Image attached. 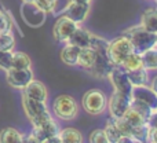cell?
<instances>
[{
    "mask_svg": "<svg viewBox=\"0 0 157 143\" xmlns=\"http://www.w3.org/2000/svg\"><path fill=\"white\" fill-rule=\"evenodd\" d=\"M32 65L30 57L22 51H13V61H11V68L15 69H28Z\"/></svg>",
    "mask_w": 157,
    "mask_h": 143,
    "instance_id": "obj_26",
    "label": "cell"
},
{
    "mask_svg": "<svg viewBox=\"0 0 157 143\" xmlns=\"http://www.w3.org/2000/svg\"><path fill=\"white\" fill-rule=\"evenodd\" d=\"M91 13V3H78V2H68L66 7L63 8L62 15H66L77 25L83 24L87 17Z\"/></svg>",
    "mask_w": 157,
    "mask_h": 143,
    "instance_id": "obj_10",
    "label": "cell"
},
{
    "mask_svg": "<svg viewBox=\"0 0 157 143\" xmlns=\"http://www.w3.org/2000/svg\"><path fill=\"white\" fill-rule=\"evenodd\" d=\"M131 98H132V99H138V100H141V102L146 103V105L150 106L153 110L157 107V95L149 88V85L134 87L132 92H131Z\"/></svg>",
    "mask_w": 157,
    "mask_h": 143,
    "instance_id": "obj_16",
    "label": "cell"
},
{
    "mask_svg": "<svg viewBox=\"0 0 157 143\" xmlns=\"http://www.w3.org/2000/svg\"><path fill=\"white\" fill-rule=\"evenodd\" d=\"M131 107H132L138 114H141L146 121H147V119L152 116L153 111H155L150 106H147L146 103L141 102V100H138V99H132V98H131Z\"/></svg>",
    "mask_w": 157,
    "mask_h": 143,
    "instance_id": "obj_29",
    "label": "cell"
},
{
    "mask_svg": "<svg viewBox=\"0 0 157 143\" xmlns=\"http://www.w3.org/2000/svg\"><path fill=\"white\" fill-rule=\"evenodd\" d=\"M15 47V37L13 32L0 33V51H13Z\"/></svg>",
    "mask_w": 157,
    "mask_h": 143,
    "instance_id": "obj_30",
    "label": "cell"
},
{
    "mask_svg": "<svg viewBox=\"0 0 157 143\" xmlns=\"http://www.w3.org/2000/svg\"><path fill=\"white\" fill-rule=\"evenodd\" d=\"M147 142L157 143V127L149 128V135H147Z\"/></svg>",
    "mask_w": 157,
    "mask_h": 143,
    "instance_id": "obj_33",
    "label": "cell"
},
{
    "mask_svg": "<svg viewBox=\"0 0 157 143\" xmlns=\"http://www.w3.org/2000/svg\"><path fill=\"white\" fill-rule=\"evenodd\" d=\"M24 4H22L21 7V15L22 18H24V21L26 22L29 26H40L41 24L44 22V15H46V13L44 11H41L39 7H36L35 4H32V3H25L22 2Z\"/></svg>",
    "mask_w": 157,
    "mask_h": 143,
    "instance_id": "obj_13",
    "label": "cell"
},
{
    "mask_svg": "<svg viewBox=\"0 0 157 143\" xmlns=\"http://www.w3.org/2000/svg\"><path fill=\"white\" fill-rule=\"evenodd\" d=\"M108 78L110 81L112 87H113L114 91H119V92H123V94H127V95H131L132 92V84H131L130 78H128V74L124 69L121 68L120 65H113L108 74Z\"/></svg>",
    "mask_w": 157,
    "mask_h": 143,
    "instance_id": "obj_8",
    "label": "cell"
},
{
    "mask_svg": "<svg viewBox=\"0 0 157 143\" xmlns=\"http://www.w3.org/2000/svg\"><path fill=\"white\" fill-rule=\"evenodd\" d=\"M123 119L125 120V122H127L128 125H130V128H134V127H139V125H144V124H147V121L144 119V117L141 116V114H138L135 110H134L132 107L130 106V109H128L127 111H125V114L123 116Z\"/></svg>",
    "mask_w": 157,
    "mask_h": 143,
    "instance_id": "obj_27",
    "label": "cell"
},
{
    "mask_svg": "<svg viewBox=\"0 0 157 143\" xmlns=\"http://www.w3.org/2000/svg\"><path fill=\"white\" fill-rule=\"evenodd\" d=\"M11 61H13V51H0V69L8 70L11 68Z\"/></svg>",
    "mask_w": 157,
    "mask_h": 143,
    "instance_id": "obj_32",
    "label": "cell"
},
{
    "mask_svg": "<svg viewBox=\"0 0 157 143\" xmlns=\"http://www.w3.org/2000/svg\"><path fill=\"white\" fill-rule=\"evenodd\" d=\"M147 124L149 127H157V111H153L152 116L147 119Z\"/></svg>",
    "mask_w": 157,
    "mask_h": 143,
    "instance_id": "obj_34",
    "label": "cell"
},
{
    "mask_svg": "<svg viewBox=\"0 0 157 143\" xmlns=\"http://www.w3.org/2000/svg\"><path fill=\"white\" fill-rule=\"evenodd\" d=\"M98 39V35L90 32L86 28L77 26V29L75 30V33L72 35V37L69 39V43L77 46L78 48H84V47H94L95 41Z\"/></svg>",
    "mask_w": 157,
    "mask_h": 143,
    "instance_id": "obj_14",
    "label": "cell"
},
{
    "mask_svg": "<svg viewBox=\"0 0 157 143\" xmlns=\"http://www.w3.org/2000/svg\"><path fill=\"white\" fill-rule=\"evenodd\" d=\"M81 106L91 116H99L108 107V98L98 88L88 89L81 98Z\"/></svg>",
    "mask_w": 157,
    "mask_h": 143,
    "instance_id": "obj_5",
    "label": "cell"
},
{
    "mask_svg": "<svg viewBox=\"0 0 157 143\" xmlns=\"http://www.w3.org/2000/svg\"><path fill=\"white\" fill-rule=\"evenodd\" d=\"M59 134V127L54 119L43 122L41 125L33 127L28 136H24V142L28 143H47L50 138H54Z\"/></svg>",
    "mask_w": 157,
    "mask_h": 143,
    "instance_id": "obj_6",
    "label": "cell"
},
{
    "mask_svg": "<svg viewBox=\"0 0 157 143\" xmlns=\"http://www.w3.org/2000/svg\"><path fill=\"white\" fill-rule=\"evenodd\" d=\"M149 88L152 89L153 92L157 95V76H155V77L152 78V81H150V85H149Z\"/></svg>",
    "mask_w": 157,
    "mask_h": 143,
    "instance_id": "obj_35",
    "label": "cell"
},
{
    "mask_svg": "<svg viewBox=\"0 0 157 143\" xmlns=\"http://www.w3.org/2000/svg\"><path fill=\"white\" fill-rule=\"evenodd\" d=\"M61 139V143H83V134L77 130V128L73 127H68L63 128V130H59V134H58Z\"/></svg>",
    "mask_w": 157,
    "mask_h": 143,
    "instance_id": "obj_21",
    "label": "cell"
},
{
    "mask_svg": "<svg viewBox=\"0 0 157 143\" xmlns=\"http://www.w3.org/2000/svg\"><path fill=\"white\" fill-rule=\"evenodd\" d=\"M78 48L77 46L72 43H65V46L61 50V61L68 66H76L77 65V58H78Z\"/></svg>",
    "mask_w": 157,
    "mask_h": 143,
    "instance_id": "obj_19",
    "label": "cell"
},
{
    "mask_svg": "<svg viewBox=\"0 0 157 143\" xmlns=\"http://www.w3.org/2000/svg\"><path fill=\"white\" fill-rule=\"evenodd\" d=\"M25 3H32L36 7H39L41 11H44L46 14H51L55 11L58 4V0H22Z\"/></svg>",
    "mask_w": 157,
    "mask_h": 143,
    "instance_id": "obj_28",
    "label": "cell"
},
{
    "mask_svg": "<svg viewBox=\"0 0 157 143\" xmlns=\"http://www.w3.org/2000/svg\"><path fill=\"white\" fill-rule=\"evenodd\" d=\"M24 94L25 96L30 98V99H36V100H41V102H46L47 96H48V91H47V87L44 85L41 81L39 80H30L29 84L25 87L24 89Z\"/></svg>",
    "mask_w": 157,
    "mask_h": 143,
    "instance_id": "obj_15",
    "label": "cell"
},
{
    "mask_svg": "<svg viewBox=\"0 0 157 143\" xmlns=\"http://www.w3.org/2000/svg\"><path fill=\"white\" fill-rule=\"evenodd\" d=\"M144 29L149 30L152 33H157V7H149L142 13L141 22H139Z\"/></svg>",
    "mask_w": 157,
    "mask_h": 143,
    "instance_id": "obj_18",
    "label": "cell"
},
{
    "mask_svg": "<svg viewBox=\"0 0 157 143\" xmlns=\"http://www.w3.org/2000/svg\"><path fill=\"white\" fill-rule=\"evenodd\" d=\"M128 78H130L132 87H142V85H149V73L145 68H139L135 70L127 72Z\"/></svg>",
    "mask_w": 157,
    "mask_h": 143,
    "instance_id": "obj_22",
    "label": "cell"
},
{
    "mask_svg": "<svg viewBox=\"0 0 157 143\" xmlns=\"http://www.w3.org/2000/svg\"><path fill=\"white\" fill-rule=\"evenodd\" d=\"M78 107L76 99L68 94H61L52 102V114L62 121H71L78 116Z\"/></svg>",
    "mask_w": 157,
    "mask_h": 143,
    "instance_id": "obj_4",
    "label": "cell"
},
{
    "mask_svg": "<svg viewBox=\"0 0 157 143\" xmlns=\"http://www.w3.org/2000/svg\"><path fill=\"white\" fill-rule=\"evenodd\" d=\"M130 106H131V95L123 94V92L113 89V94L108 99V107L106 109L109 110L110 117L119 119V117L124 116L125 111L130 109Z\"/></svg>",
    "mask_w": 157,
    "mask_h": 143,
    "instance_id": "obj_9",
    "label": "cell"
},
{
    "mask_svg": "<svg viewBox=\"0 0 157 143\" xmlns=\"http://www.w3.org/2000/svg\"><path fill=\"white\" fill-rule=\"evenodd\" d=\"M156 47H157V33H156Z\"/></svg>",
    "mask_w": 157,
    "mask_h": 143,
    "instance_id": "obj_38",
    "label": "cell"
},
{
    "mask_svg": "<svg viewBox=\"0 0 157 143\" xmlns=\"http://www.w3.org/2000/svg\"><path fill=\"white\" fill-rule=\"evenodd\" d=\"M6 80H7L8 85H11L13 88L24 89L29 84V81L33 80V72L30 68L28 69L10 68L8 70H6Z\"/></svg>",
    "mask_w": 157,
    "mask_h": 143,
    "instance_id": "obj_11",
    "label": "cell"
},
{
    "mask_svg": "<svg viewBox=\"0 0 157 143\" xmlns=\"http://www.w3.org/2000/svg\"><path fill=\"white\" fill-rule=\"evenodd\" d=\"M4 11H6V10H4V7H3V6L0 4V15H2V14L4 13Z\"/></svg>",
    "mask_w": 157,
    "mask_h": 143,
    "instance_id": "obj_37",
    "label": "cell"
},
{
    "mask_svg": "<svg viewBox=\"0 0 157 143\" xmlns=\"http://www.w3.org/2000/svg\"><path fill=\"white\" fill-rule=\"evenodd\" d=\"M142 62H144V68L149 70H157V47H152V48L146 50L141 54Z\"/></svg>",
    "mask_w": 157,
    "mask_h": 143,
    "instance_id": "obj_24",
    "label": "cell"
},
{
    "mask_svg": "<svg viewBox=\"0 0 157 143\" xmlns=\"http://www.w3.org/2000/svg\"><path fill=\"white\" fill-rule=\"evenodd\" d=\"M112 62L109 61L106 51H97V58H95L92 66L88 69V73L92 77L98 78V80H103L108 77L109 72L112 69Z\"/></svg>",
    "mask_w": 157,
    "mask_h": 143,
    "instance_id": "obj_12",
    "label": "cell"
},
{
    "mask_svg": "<svg viewBox=\"0 0 157 143\" xmlns=\"http://www.w3.org/2000/svg\"><path fill=\"white\" fill-rule=\"evenodd\" d=\"M68 2H78V3H91V0H68Z\"/></svg>",
    "mask_w": 157,
    "mask_h": 143,
    "instance_id": "obj_36",
    "label": "cell"
},
{
    "mask_svg": "<svg viewBox=\"0 0 157 143\" xmlns=\"http://www.w3.org/2000/svg\"><path fill=\"white\" fill-rule=\"evenodd\" d=\"M95 58H97V51L91 47H84V48H80L78 51V58H77V65L80 68L86 69L88 72V69L92 66Z\"/></svg>",
    "mask_w": 157,
    "mask_h": 143,
    "instance_id": "obj_20",
    "label": "cell"
},
{
    "mask_svg": "<svg viewBox=\"0 0 157 143\" xmlns=\"http://www.w3.org/2000/svg\"><path fill=\"white\" fill-rule=\"evenodd\" d=\"M156 3H157V0H156Z\"/></svg>",
    "mask_w": 157,
    "mask_h": 143,
    "instance_id": "obj_40",
    "label": "cell"
},
{
    "mask_svg": "<svg viewBox=\"0 0 157 143\" xmlns=\"http://www.w3.org/2000/svg\"><path fill=\"white\" fill-rule=\"evenodd\" d=\"M120 66H121L125 72H130V70H135V69H139V68H144V62H142L141 54L132 51L124 61H123V63Z\"/></svg>",
    "mask_w": 157,
    "mask_h": 143,
    "instance_id": "obj_25",
    "label": "cell"
},
{
    "mask_svg": "<svg viewBox=\"0 0 157 143\" xmlns=\"http://www.w3.org/2000/svg\"><path fill=\"white\" fill-rule=\"evenodd\" d=\"M24 135L13 127L3 128L0 131V143H22Z\"/></svg>",
    "mask_w": 157,
    "mask_h": 143,
    "instance_id": "obj_23",
    "label": "cell"
},
{
    "mask_svg": "<svg viewBox=\"0 0 157 143\" xmlns=\"http://www.w3.org/2000/svg\"><path fill=\"white\" fill-rule=\"evenodd\" d=\"M77 26L78 25L76 22H73L71 18L61 14V17H58V19L52 26V37L57 43H68L69 39L75 33V30L77 29Z\"/></svg>",
    "mask_w": 157,
    "mask_h": 143,
    "instance_id": "obj_7",
    "label": "cell"
},
{
    "mask_svg": "<svg viewBox=\"0 0 157 143\" xmlns=\"http://www.w3.org/2000/svg\"><path fill=\"white\" fill-rule=\"evenodd\" d=\"M123 35H125L130 39L131 44L134 47V51L138 52V54H142L144 51L156 46V33L144 29L141 25L128 28L123 32Z\"/></svg>",
    "mask_w": 157,
    "mask_h": 143,
    "instance_id": "obj_1",
    "label": "cell"
},
{
    "mask_svg": "<svg viewBox=\"0 0 157 143\" xmlns=\"http://www.w3.org/2000/svg\"><path fill=\"white\" fill-rule=\"evenodd\" d=\"M22 107H24L25 116L29 119L33 127L41 125L43 122L48 121L52 119L51 113H50L48 107H47L46 102L36 99H30V98L22 95Z\"/></svg>",
    "mask_w": 157,
    "mask_h": 143,
    "instance_id": "obj_2",
    "label": "cell"
},
{
    "mask_svg": "<svg viewBox=\"0 0 157 143\" xmlns=\"http://www.w3.org/2000/svg\"><path fill=\"white\" fill-rule=\"evenodd\" d=\"M105 132H106V136H108V142L109 143H132L130 138H125L123 136V134L120 132V130L117 128V125L114 124L113 119L109 117L106 120V124H105Z\"/></svg>",
    "mask_w": 157,
    "mask_h": 143,
    "instance_id": "obj_17",
    "label": "cell"
},
{
    "mask_svg": "<svg viewBox=\"0 0 157 143\" xmlns=\"http://www.w3.org/2000/svg\"><path fill=\"white\" fill-rule=\"evenodd\" d=\"M132 51L134 47L131 44L130 39L125 35L112 39L110 41H108V47H106V55L112 62V65H121L123 61Z\"/></svg>",
    "mask_w": 157,
    "mask_h": 143,
    "instance_id": "obj_3",
    "label": "cell"
},
{
    "mask_svg": "<svg viewBox=\"0 0 157 143\" xmlns=\"http://www.w3.org/2000/svg\"><path fill=\"white\" fill-rule=\"evenodd\" d=\"M155 111H157V107H156V109H155Z\"/></svg>",
    "mask_w": 157,
    "mask_h": 143,
    "instance_id": "obj_39",
    "label": "cell"
},
{
    "mask_svg": "<svg viewBox=\"0 0 157 143\" xmlns=\"http://www.w3.org/2000/svg\"><path fill=\"white\" fill-rule=\"evenodd\" d=\"M88 141L91 143H109L108 142V136L103 128H97L94 130L88 136Z\"/></svg>",
    "mask_w": 157,
    "mask_h": 143,
    "instance_id": "obj_31",
    "label": "cell"
}]
</instances>
